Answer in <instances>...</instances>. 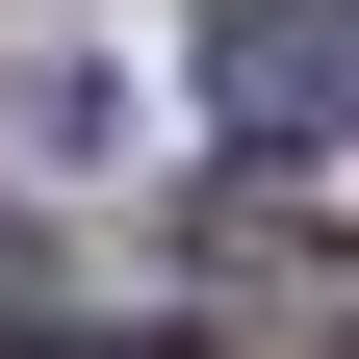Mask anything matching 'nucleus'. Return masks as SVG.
<instances>
[{"instance_id": "1", "label": "nucleus", "mask_w": 359, "mask_h": 359, "mask_svg": "<svg viewBox=\"0 0 359 359\" xmlns=\"http://www.w3.org/2000/svg\"><path fill=\"white\" fill-rule=\"evenodd\" d=\"M334 77H359V0H231V26H205V103L231 128H308Z\"/></svg>"}, {"instance_id": "2", "label": "nucleus", "mask_w": 359, "mask_h": 359, "mask_svg": "<svg viewBox=\"0 0 359 359\" xmlns=\"http://www.w3.org/2000/svg\"><path fill=\"white\" fill-rule=\"evenodd\" d=\"M77 359H205V334H77Z\"/></svg>"}]
</instances>
